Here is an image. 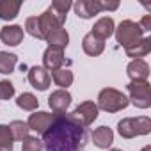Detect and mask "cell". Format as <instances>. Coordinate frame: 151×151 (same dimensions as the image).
I'll return each mask as SVG.
<instances>
[{"mask_svg": "<svg viewBox=\"0 0 151 151\" xmlns=\"http://www.w3.org/2000/svg\"><path fill=\"white\" fill-rule=\"evenodd\" d=\"M43 137L46 151H84L86 146V128L66 114H55Z\"/></svg>", "mask_w": 151, "mask_h": 151, "instance_id": "6da1fadb", "label": "cell"}, {"mask_svg": "<svg viewBox=\"0 0 151 151\" xmlns=\"http://www.w3.org/2000/svg\"><path fill=\"white\" fill-rule=\"evenodd\" d=\"M117 132L123 139H133L137 135H147L151 132V119L146 116L140 117H124L117 124Z\"/></svg>", "mask_w": 151, "mask_h": 151, "instance_id": "7a4b0ae2", "label": "cell"}, {"mask_svg": "<svg viewBox=\"0 0 151 151\" xmlns=\"http://www.w3.org/2000/svg\"><path fill=\"white\" fill-rule=\"evenodd\" d=\"M116 34V39L117 43L126 50L130 46H133L135 43H139L144 36V30L140 29V25L137 22H132V20H124L119 23V27L114 30Z\"/></svg>", "mask_w": 151, "mask_h": 151, "instance_id": "3957f363", "label": "cell"}, {"mask_svg": "<svg viewBox=\"0 0 151 151\" xmlns=\"http://www.w3.org/2000/svg\"><path fill=\"white\" fill-rule=\"evenodd\" d=\"M130 103V100L117 89L107 87L98 94V109L105 110V112H119L123 109H126Z\"/></svg>", "mask_w": 151, "mask_h": 151, "instance_id": "277c9868", "label": "cell"}, {"mask_svg": "<svg viewBox=\"0 0 151 151\" xmlns=\"http://www.w3.org/2000/svg\"><path fill=\"white\" fill-rule=\"evenodd\" d=\"M130 100L137 109H149L151 107V87L147 80H133L128 84Z\"/></svg>", "mask_w": 151, "mask_h": 151, "instance_id": "5b68a950", "label": "cell"}, {"mask_svg": "<svg viewBox=\"0 0 151 151\" xmlns=\"http://www.w3.org/2000/svg\"><path fill=\"white\" fill-rule=\"evenodd\" d=\"M69 117H71L75 123H78L80 126L86 128V126L93 124L94 119L98 117V107H96L94 101H84V103H80L77 109L69 114Z\"/></svg>", "mask_w": 151, "mask_h": 151, "instance_id": "8992f818", "label": "cell"}, {"mask_svg": "<svg viewBox=\"0 0 151 151\" xmlns=\"http://www.w3.org/2000/svg\"><path fill=\"white\" fill-rule=\"evenodd\" d=\"M53 119H55V114H48V112H34V114H30L27 124H29V130H34L36 133L45 135L46 130L52 126Z\"/></svg>", "mask_w": 151, "mask_h": 151, "instance_id": "52a82bcc", "label": "cell"}, {"mask_svg": "<svg viewBox=\"0 0 151 151\" xmlns=\"http://www.w3.org/2000/svg\"><path fill=\"white\" fill-rule=\"evenodd\" d=\"M62 64H64V48L48 46L43 53V68L48 71H55L60 69Z\"/></svg>", "mask_w": 151, "mask_h": 151, "instance_id": "ba28073f", "label": "cell"}, {"mask_svg": "<svg viewBox=\"0 0 151 151\" xmlns=\"http://www.w3.org/2000/svg\"><path fill=\"white\" fill-rule=\"evenodd\" d=\"M69 103H71V94L66 89H57L48 98V105L53 110V114H64L68 110Z\"/></svg>", "mask_w": 151, "mask_h": 151, "instance_id": "9c48e42d", "label": "cell"}, {"mask_svg": "<svg viewBox=\"0 0 151 151\" xmlns=\"http://www.w3.org/2000/svg\"><path fill=\"white\" fill-rule=\"evenodd\" d=\"M29 82L32 84L34 89H37V91H46V89L50 87L52 78H50L48 71H46L43 66H34V68H30V71H29Z\"/></svg>", "mask_w": 151, "mask_h": 151, "instance_id": "30bf717a", "label": "cell"}, {"mask_svg": "<svg viewBox=\"0 0 151 151\" xmlns=\"http://www.w3.org/2000/svg\"><path fill=\"white\" fill-rule=\"evenodd\" d=\"M73 9L78 14V18H84V20H89L94 14L101 13V7H100L98 0H80V2L73 4Z\"/></svg>", "mask_w": 151, "mask_h": 151, "instance_id": "8fae6325", "label": "cell"}, {"mask_svg": "<svg viewBox=\"0 0 151 151\" xmlns=\"http://www.w3.org/2000/svg\"><path fill=\"white\" fill-rule=\"evenodd\" d=\"M126 73H128V77L130 80H147V75H149V66L144 59H133L128 68H126Z\"/></svg>", "mask_w": 151, "mask_h": 151, "instance_id": "7c38bea8", "label": "cell"}, {"mask_svg": "<svg viewBox=\"0 0 151 151\" xmlns=\"http://www.w3.org/2000/svg\"><path fill=\"white\" fill-rule=\"evenodd\" d=\"M0 39L7 46H18L23 41V29L20 25H6L0 30Z\"/></svg>", "mask_w": 151, "mask_h": 151, "instance_id": "4fadbf2b", "label": "cell"}, {"mask_svg": "<svg viewBox=\"0 0 151 151\" xmlns=\"http://www.w3.org/2000/svg\"><path fill=\"white\" fill-rule=\"evenodd\" d=\"M114 30H116V25H114V20L112 18H109V16H103V18H100L96 23H94V27H93V30H91V34H94L96 37H100V39H109L112 34H114Z\"/></svg>", "mask_w": 151, "mask_h": 151, "instance_id": "5bb4252c", "label": "cell"}, {"mask_svg": "<svg viewBox=\"0 0 151 151\" xmlns=\"http://www.w3.org/2000/svg\"><path fill=\"white\" fill-rule=\"evenodd\" d=\"M93 142L100 149H109L114 142V132L109 126H100L93 132Z\"/></svg>", "mask_w": 151, "mask_h": 151, "instance_id": "9a60e30c", "label": "cell"}, {"mask_svg": "<svg viewBox=\"0 0 151 151\" xmlns=\"http://www.w3.org/2000/svg\"><path fill=\"white\" fill-rule=\"evenodd\" d=\"M82 46H84V52H86L87 55L96 57V55H100V53L105 50V41H103V39H100V37H96L94 34H91V32H89V34L84 37Z\"/></svg>", "mask_w": 151, "mask_h": 151, "instance_id": "2e32d148", "label": "cell"}, {"mask_svg": "<svg viewBox=\"0 0 151 151\" xmlns=\"http://www.w3.org/2000/svg\"><path fill=\"white\" fill-rule=\"evenodd\" d=\"M39 18V27H41V32H43V37H46L52 30H55V29H59V27H62L60 23H59V20L53 16V13L50 11V9H46L41 16H37Z\"/></svg>", "mask_w": 151, "mask_h": 151, "instance_id": "e0dca14e", "label": "cell"}, {"mask_svg": "<svg viewBox=\"0 0 151 151\" xmlns=\"http://www.w3.org/2000/svg\"><path fill=\"white\" fill-rule=\"evenodd\" d=\"M22 2H13V0H2L0 2V20H14L20 13Z\"/></svg>", "mask_w": 151, "mask_h": 151, "instance_id": "ac0fdd59", "label": "cell"}, {"mask_svg": "<svg viewBox=\"0 0 151 151\" xmlns=\"http://www.w3.org/2000/svg\"><path fill=\"white\" fill-rule=\"evenodd\" d=\"M149 50H151V39H149V37H142L139 43H135L133 46L126 48L124 52H126V55L132 57V59H142L144 55L149 53Z\"/></svg>", "mask_w": 151, "mask_h": 151, "instance_id": "d6986e66", "label": "cell"}, {"mask_svg": "<svg viewBox=\"0 0 151 151\" xmlns=\"http://www.w3.org/2000/svg\"><path fill=\"white\" fill-rule=\"evenodd\" d=\"M46 41H48V45L50 46H59V48H66L68 46V43H69V34L66 32V29H62V27H59V29H55V30H52L46 37H45Z\"/></svg>", "mask_w": 151, "mask_h": 151, "instance_id": "ffe728a7", "label": "cell"}, {"mask_svg": "<svg viewBox=\"0 0 151 151\" xmlns=\"http://www.w3.org/2000/svg\"><path fill=\"white\" fill-rule=\"evenodd\" d=\"M71 7H73V4L69 2V0H55V2H52V6H50L48 9L53 13V16L59 20V23L64 25L66 16H68V11H69Z\"/></svg>", "mask_w": 151, "mask_h": 151, "instance_id": "44dd1931", "label": "cell"}, {"mask_svg": "<svg viewBox=\"0 0 151 151\" xmlns=\"http://www.w3.org/2000/svg\"><path fill=\"white\" fill-rule=\"evenodd\" d=\"M52 78H53L55 86H59L60 89H68L73 84V71H69L66 68L55 69V71H52Z\"/></svg>", "mask_w": 151, "mask_h": 151, "instance_id": "7402d4cb", "label": "cell"}, {"mask_svg": "<svg viewBox=\"0 0 151 151\" xmlns=\"http://www.w3.org/2000/svg\"><path fill=\"white\" fill-rule=\"evenodd\" d=\"M16 62H18V57H16L14 53L0 52V73H2V75H9V73H13Z\"/></svg>", "mask_w": 151, "mask_h": 151, "instance_id": "603a6c76", "label": "cell"}, {"mask_svg": "<svg viewBox=\"0 0 151 151\" xmlns=\"http://www.w3.org/2000/svg\"><path fill=\"white\" fill-rule=\"evenodd\" d=\"M16 105H18L20 109H23V110L32 112V110H36V109L39 107V100H37L32 93H23V94H20V96H18Z\"/></svg>", "mask_w": 151, "mask_h": 151, "instance_id": "cb8c5ba5", "label": "cell"}, {"mask_svg": "<svg viewBox=\"0 0 151 151\" xmlns=\"http://www.w3.org/2000/svg\"><path fill=\"white\" fill-rule=\"evenodd\" d=\"M9 130H11V135H13V140H25L29 137V124L23 123V121H13L11 124H7Z\"/></svg>", "mask_w": 151, "mask_h": 151, "instance_id": "d4e9b609", "label": "cell"}, {"mask_svg": "<svg viewBox=\"0 0 151 151\" xmlns=\"http://www.w3.org/2000/svg\"><path fill=\"white\" fill-rule=\"evenodd\" d=\"M0 151H13V135L7 124H0Z\"/></svg>", "mask_w": 151, "mask_h": 151, "instance_id": "484cf974", "label": "cell"}, {"mask_svg": "<svg viewBox=\"0 0 151 151\" xmlns=\"http://www.w3.org/2000/svg\"><path fill=\"white\" fill-rule=\"evenodd\" d=\"M25 30L36 39H45L43 32H41V27H39V18L37 16H30V18L25 20Z\"/></svg>", "mask_w": 151, "mask_h": 151, "instance_id": "4316f807", "label": "cell"}, {"mask_svg": "<svg viewBox=\"0 0 151 151\" xmlns=\"http://www.w3.org/2000/svg\"><path fill=\"white\" fill-rule=\"evenodd\" d=\"M43 149V142L37 137H27L22 144V151H41Z\"/></svg>", "mask_w": 151, "mask_h": 151, "instance_id": "83f0119b", "label": "cell"}, {"mask_svg": "<svg viewBox=\"0 0 151 151\" xmlns=\"http://www.w3.org/2000/svg\"><path fill=\"white\" fill-rule=\"evenodd\" d=\"M14 96V86L9 80H0V100H11Z\"/></svg>", "mask_w": 151, "mask_h": 151, "instance_id": "f1b7e54d", "label": "cell"}, {"mask_svg": "<svg viewBox=\"0 0 151 151\" xmlns=\"http://www.w3.org/2000/svg\"><path fill=\"white\" fill-rule=\"evenodd\" d=\"M98 2H100L101 11H116V9L119 7V4H117V2H101V0H98Z\"/></svg>", "mask_w": 151, "mask_h": 151, "instance_id": "f546056e", "label": "cell"}, {"mask_svg": "<svg viewBox=\"0 0 151 151\" xmlns=\"http://www.w3.org/2000/svg\"><path fill=\"white\" fill-rule=\"evenodd\" d=\"M139 25H140V29H142L144 32H147V30H151V16H149V14H146V16L142 18V22H140Z\"/></svg>", "mask_w": 151, "mask_h": 151, "instance_id": "4dcf8cb0", "label": "cell"}, {"mask_svg": "<svg viewBox=\"0 0 151 151\" xmlns=\"http://www.w3.org/2000/svg\"><path fill=\"white\" fill-rule=\"evenodd\" d=\"M142 151H151V146H146V147H142Z\"/></svg>", "mask_w": 151, "mask_h": 151, "instance_id": "1f68e13d", "label": "cell"}, {"mask_svg": "<svg viewBox=\"0 0 151 151\" xmlns=\"http://www.w3.org/2000/svg\"><path fill=\"white\" fill-rule=\"evenodd\" d=\"M110 151H121V149H110Z\"/></svg>", "mask_w": 151, "mask_h": 151, "instance_id": "d6a6232c", "label": "cell"}]
</instances>
